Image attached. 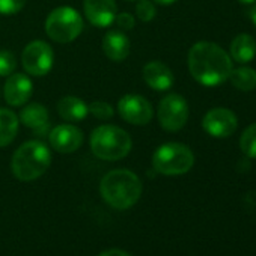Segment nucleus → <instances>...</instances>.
I'll list each match as a JSON object with an SVG mask.
<instances>
[{
	"label": "nucleus",
	"mask_w": 256,
	"mask_h": 256,
	"mask_svg": "<svg viewBox=\"0 0 256 256\" xmlns=\"http://www.w3.org/2000/svg\"><path fill=\"white\" fill-rule=\"evenodd\" d=\"M229 80L232 86H235L240 90L248 92L256 89V71L250 66H240L236 70L232 68Z\"/></svg>",
	"instance_id": "aec40b11"
},
{
	"label": "nucleus",
	"mask_w": 256,
	"mask_h": 256,
	"mask_svg": "<svg viewBox=\"0 0 256 256\" xmlns=\"http://www.w3.org/2000/svg\"><path fill=\"white\" fill-rule=\"evenodd\" d=\"M20 122L34 132H42L48 124V112L42 104H29L22 110Z\"/></svg>",
	"instance_id": "a211bd4d"
},
{
	"label": "nucleus",
	"mask_w": 256,
	"mask_h": 256,
	"mask_svg": "<svg viewBox=\"0 0 256 256\" xmlns=\"http://www.w3.org/2000/svg\"><path fill=\"white\" fill-rule=\"evenodd\" d=\"M54 62L53 48L44 41H32L28 44L22 54V64L28 74L35 77L47 76Z\"/></svg>",
	"instance_id": "6e6552de"
},
{
	"label": "nucleus",
	"mask_w": 256,
	"mask_h": 256,
	"mask_svg": "<svg viewBox=\"0 0 256 256\" xmlns=\"http://www.w3.org/2000/svg\"><path fill=\"white\" fill-rule=\"evenodd\" d=\"M256 56V41L248 34L236 35L230 42V59L238 64H247Z\"/></svg>",
	"instance_id": "f3484780"
},
{
	"label": "nucleus",
	"mask_w": 256,
	"mask_h": 256,
	"mask_svg": "<svg viewBox=\"0 0 256 256\" xmlns=\"http://www.w3.org/2000/svg\"><path fill=\"white\" fill-rule=\"evenodd\" d=\"M58 113L68 122H80L89 113V106L78 96H64L58 102Z\"/></svg>",
	"instance_id": "dca6fc26"
},
{
	"label": "nucleus",
	"mask_w": 256,
	"mask_h": 256,
	"mask_svg": "<svg viewBox=\"0 0 256 256\" xmlns=\"http://www.w3.org/2000/svg\"><path fill=\"white\" fill-rule=\"evenodd\" d=\"M188 70L193 78L208 88L218 86L232 71L230 56L217 44L200 41L188 52Z\"/></svg>",
	"instance_id": "f257e3e1"
},
{
	"label": "nucleus",
	"mask_w": 256,
	"mask_h": 256,
	"mask_svg": "<svg viewBox=\"0 0 256 256\" xmlns=\"http://www.w3.org/2000/svg\"><path fill=\"white\" fill-rule=\"evenodd\" d=\"M83 11L88 22L95 28H108L118 14L114 0H84Z\"/></svg>",
	"instance_id": "f8f14e48"
},
{
	"label": "nucleus",
	"mask_w": 256,
	"mask_h": 256,
	"mask_svg": "<svg viewBox=\"0 0 256 256\" xmlns=\"http://www.w3.org/2000/svg\"><path fill=\"white\" fill-rule=\"evenodd\" d=\"M158 122L166 132H180L188 119V104L184 96L170 94L158 104Z\"/></svg>",
	"instance_id": "0eeeda50"
},
{
	"label": "nucleus",
	"mask_w": 256,
	"mask_h": 256,
	"mask_svg": "<svg viewBox=\"0 0 256 256\" xmlns=\"http://www.w3.org/2000/svg\"><path fill=\"white\" fill-rule=\"evenodd\" d=\"M52 164V154L46 144L29 140L23 144L11 160V170L20 181H34L42 176Z\"/></svg>",
	"instance_id": "7ed1b4c3"
},
{
	"label": "nucleus",
	"mask_w": 256,
	"mask_h": 256,
	"mask_svg": "<svg viewBox=\"0 0 256 256\" xmlns=\"http://www.w3.org/2000/svg\"><path fill=\"white\" fill-rule=\"evenodd\" d=\"M132 138L116 125H101L90 134V150L95 157L106 162H116L132 151Z\"/></svg>",
	"instance_id": "20e7f679"
},
{
	"label": "nucleus",
	"mask_w": 256,
	"mask_h": 256,
	"mask_svg": "<svg viewBox=\"0 0 256 256\" xmlns=\"http://www.w3.org/2000/svg\"><path fill=\"white\" fill-rule=\"evenodd\" d=\"M104 54L113 62H122L128 58L132 50V44L128 36L120 30H110L102 40Z\"/></svg>",
	"instance_id": "2eb2a0df"
},
{
	"label": "nucleus",
	"mask_w": 256,
	"mask_h": 256,
	"mask_svg": "<svg viewBox=\"0 0 256 256\" xmlns=\"http://www.w3.org/2000/svg\"><path fill=\"white\" fill-rule=\"evenodd\" d=\"M83 30V18L74 8L60 6L53 10L46 20V34L50 40L66 44L80 36Z\"/></svg>",
	"instance_id": "423d86ee"
},
{
	"label": "nucleus",
	"mask_w": 256,
	"mask_h": 256,
	"mask_svg": "<svg viewBox=\"0 0 256 256\" xmlns=\"http://www.w3.org/2000/svg\"><path fill=\"white\" fill-rule=\"evenodd\" d=\"M240 148L248 158H256V122L248 125L241 134Z\"/></svg>",
	"instance_id": "412c9836"
},
{
	"label": "nucleus",
	"mask_w": 256,
	"mask_h": 256,
	"mask_svg": "<svg viewBox=\"0 0 256 256\" xmlns=\"http://www.w3.org/2000/svg\"><path fill=\"white\" fill-rule=\"evenodd\" d=\"M118 113L128 124L146 125L151 122L154 110L151 102L145 96L136 94H126L118 102Z\"/></svg>",
	"instance_id": "1a4fd4ad"
},
{
	"label": "nucleus",
	"mask_w": 256,
	"mask_h": 256,
	"mask_svg": "<svg viewBox=\"0 0 256 256\" xmlns=\"http://www.w3.org/2000/svg\"><path fill=\"white\" fill-rule=\"evenodd\" d=\"M204 130L217 139H224L232 136L238 128L236 114L226 107H216L206 112L202 119Z\"/></svg>",
	"instance_id": "9d476101"
},
{
	"label": "nucleus",
	"mask_w": 256,
	"mask_h": 256,
	"mask_svg": "<svg viewBox=\"0 0 256 256\" xmlns=\"http://www.w3.org/2000/svg\"><path fill=\"white\" fill-rule=\"evenodd\" d=\"M144 80L146 84L154 89V90H168L174 84V72L170 68L160 62V60H152L144 66Z\"/></svg>",
	"instance_id": "4468645a"
},
{
	"label": "nucleus",
	"mask_w": 256,
	"mask_h": 256,
	"mask_svg": "<svg viewBox=\"0 0 256 256\" xmlns=\"http://www.w3.org/2000/svg\"><path fill=\"white\" fill-rule=\"evenodd\" d=\"M26 5V0H0V14L14 16L18 14Z\"/></svg>",
	"instance_id": "393cba45"
},
{
	"label": "nucleus",
	"mask_w": 256,
	"mask_h": 256,
	"mask_svg": "<svg viewBox=\"0 0 256 256\" xmlns=\"http://www.w3.org/2000/svg\"><path fill=\"white\" fill-rule=\"evenodd\" d=\"M18 116L10 108H0V148L8 146L17 136Z\"/></svg>",
	"instance_id": "6ab92c4d"
},
{
	"label": "nucleus",
	"mask_w": 256,
	"mask_h": 256,
	"mask_svg": "<svg viewBox=\"0 0 256 256\" xmlns=\"http://www.w3.org/2000/svg\"><path fill=\"white\" fill-rule=\"evenodd\" d=\"M100 256H132V254H128V253H125V252H122L119 248H112V250L102 252Z\"/></svg>",
	"instance_id": "bb28decb"
},
{
	"label": "nucleus",
	"mask_w": 256,
	"mask_h": 256,
	"mask_svg": "<svg viewBox=\"0 0 256 256\" xmlns=\"http://www.w3.org/2000/svg\"><path fill=\"white\" fill-rule=\"evenodd\" d=\"M50 145L54 151L60 154L76 152L84 140V136L80 128L71 124H60L50 132Z\"/></svg>",
	"instance_id": "9b49d317"
},
{
	"label": "nucleus",
	"mask_w": 256,
	"mask_h": 256,
	"mask_svg": "<svg viewBox=\"0 0 256 256\" xmlns=\"http://www.w3.org/2000/svg\"><path fill=\"white\" fill-rule=\"evenodd\" d=\"M136 16L140 22H151L156 17V6L151 0H138L136 5Z\"/></svg>",
	"instance_id": "b1692460"
},
{
	"label": "nucleus",
	"mask_w": 256,
	"mask_h": 256,
	"mask_svg": "<svg viewBox=\"0 0 256 256\" xmlns=\"http://www.w3.org/2000/svg\"><path fill=\"white\" fill-rule=\"evenodd\" d=\"M100 192L110 206L116 210H128L142 194V181L132 170L114 169L102 176Z\"/></svg>",
	"instance_id": "f03ea898"
},
{
	"label": "nucleus",
	"mask_w": 256,
	"mask_h": 256,
	"mask_svg": "<svg viewBox=\"0 0 256 256\" xmlns=\"http://www.w3.org/2000/svg\"><path fill=\"white\" fill-rule=\"evenodd\" d=\"M17 68L16 54L10 50H0V77L11 76Z\"/></svg>",
	"instance_id": "4be33fe9"
},
{
	"label": "nucleus",
	"mask_w": 256,
	"mask_h": 256,
	"mask_svg": "<svg viewBox=\"0 0 256 256\" xmlns=\"http://www.w3.org/2000/svg\"><path fill=\"white\" fill-rule=\"evenodd\" d=\"M240 2H241L242 5H252V4L256 2V0H240Z\"/></svg>",
	"instance_id": "c756f323"
},
{
	"label": "nucleus",
	"mask_w": 256,
	"mask_h": 256,
	"mask_svg": "<svg viewBox=\"0 0 256 256\" xmlns=\"http://www.w3.org/2000/svg\"><path fill=\"white\" fill-rule=\"evenodd\" d=\"M114 22L118 23V26L122 29V30H130L134 28L136 24V20L132 14H128V12H122V14H116V18Z\"/></svg>",
	"instance_id": "a878e982"
},
{
	"label": "nucleus",
	"mask_w": 256,
	"mask_h": 256,
	"mask_svg": "<svg viewBox=\"0 0 256 256\" xmlns=\"http://www.w3.org/2000/svg\"><path fill=\"white\" fill-rule=\"evenodd\" d=\"M89 113L92 116H95L96 119L107 120V119H110L114 114V110L106 101H94V102L89 104Z\"/></svg>",
	"instance_id": "5701e85b"
},
{
	"label": "nucleus",
	"mask_w": 256,
	"mask_h": 256,
	"mask_svg": "<svg viewBox=\"0 0 256 256\" xmlns=\"http://www.w3.org/2000/svg\"><path fill=\"white\" fill-rule=\"evenodd\" d=\"M152 2H156L158 5H163V6H169V5H174L176 0H152Z\"/></svg>",
	"instance_id": "cd10ccee"
},
{
	"label": "nucleus",
	"mask_w": 256,
	"mask_h": 256,
	"mask_svg": "<svg viewBox=\"0 0 256 256\" xmlns=\"http://www.w3.org/2000/svg\"><path fill=\"white\" fill-rule=\"evenodd\" d=\"M32 92L34 86L28 76L20 72H12L11 76H8V80L4 86V96L10 106L18 107L26 104L32 96Z\"/></svg>",
	"instance_id": "ddd939ff"
},
{
	"label": "nucleus",
	"mask_w": 256,
	"mask_h": 256,
	"mask_svg": "<svg viewBox=\"0 0 256 256\" xmlns=\"http://www.w3.org/2000/svg\"><path fill=\"white\" fill-rule=\"evenodd\" d=\"M126 2H138V0H126Z\"/></svg>",
	"instance_id": "7c9ffc66"
},
{
	"label": "nucleus",
	"mask_w": 256,
	"mask_h": 256,
	"mask_svg": "<svg viewBox=\"0 0 256 256\" xmlns=\"http://www.w3.org/2000/svg\"><path fill=\"white\" fill-rule=\"evenodd\" d=\"M250 18H252V22H253V24H254V28H256V5L252 8V11H250Z\"/></svg>",
	"instance_id": "c85d7f7f"
},
{
	"label": "nucleus",
	"mask_w": 256,
	"mask_h": 256,
	"mask_svg": "<svg viewBox=\"0 0 256 256\" xmlns=\"http://www.w3.org/2000/svg\"><path fill=\"white\" fill-rule=\"evenodd\" d=\"M194 164V156L192 150L178 142H169L156 150L152 156L154 169L168 176H176L187 174Z\"/></svg>",
	"instance_id": "39448f33"
}]
</instances>
